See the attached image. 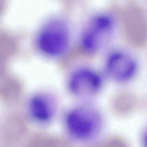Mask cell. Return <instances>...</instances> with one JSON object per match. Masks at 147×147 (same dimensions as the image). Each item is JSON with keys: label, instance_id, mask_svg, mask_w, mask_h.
<instances>
[{"label": "cell", "instance_id": "cell-4", "mask_svg": "<svg viewBox=\"0 0 147 147\" xmlns=\"http://www.w3.org/2000/svg\"><path fill=\"white\" fill-rule=\"evenodd\" d=\"M102 84V79L98 72L88 67H81L71 74L68 86L71 93L75 96L89 98L97 94Z\"/></svg>", "mask_w": 147, "mask_h": 147}, {"label": "cell", "instance_id": "cell-6", "mask_svg": "<svg viewBox=\"0 0 147 147\" xmlns=\"http://www.w3.org/2000/svg\"><path fill=\"white\" fill-rule=\"evenodd\" d=\"M135 68L134 60L122 53H111L105 62L106 73L113 79L118 81L128 79L134 73Z\"/></svg>", "mask_w": 147, "mask_h": 147}, {"label": "cell", "instance_id": "cell-5", "mask_svg": "<svg viewBox=\"0 0 147 147\" xmlns=\"http://www.w3.org/2000/svg\"><path fill=\"white\" fill-rule=\"evenodd\" d=\"M29 115L37 123L46 125L54 117L56 111L54 98L45 92H38L32 95L27 102Z\"/></svg>", "mask_w": 147, "mask_h": 147}, {"label": "cell", "instance_id": "cell-1", "mask_svg": "<svg viewBox=\"0 0 147 147\" xmlns=\"http://www.w3.org/2000/svg\"><path fill=\"white\" fill-rule=\"evenodd\" d=\"M100 112L89 105H80L69 110L64 118L67 134L74 141L85 143L96 139L102 128Z\"/></svg>", "mask_w": 147, "mask_h": 147}, {"label": "cell", "instance_id": "cell-7", "mask_svg": "<svg viewBox=\"0 0 147 147\" xmlns=\"http://www.w3.org/2000/svg\"><path fill=\"white\" fill-rule=\"evenodd\" d=\"M146 145L147 146V134L146 136Z\"/></svg>", "mask_w": 147, "mask_h": 147}, {"label": "cell", "instance_id": "cell-3", "mask_svg": "<svg viewBox=\"0 0 147 147\" xmlns=\"http://www.w3.org/2000/svg\"><path fill=\"white\" fill-rule=\"evenodd\" d=\"M109 16L100 15L95 17L85 28L80 38L83 50L90 53H96L106 46L112 28Z\"/></svg>", "mask_w": 147, "mask_h": 147}, {"label": "cell", "instance_id": "cell-2", "mask_svg": "<svg viewBox=\"0 0 147 147\" xmlns=\"http://www.w3.org/2000/svg\"><path fill=\"white\" fill-rule=\"evenodd\" d=\"M69 28L62 20H54L45 24L36 38V46L40 52L51 57H60L66 52L69 46Z\"/></svg>", "mask_w": 147, "mask_h": 147}]
</instances>
